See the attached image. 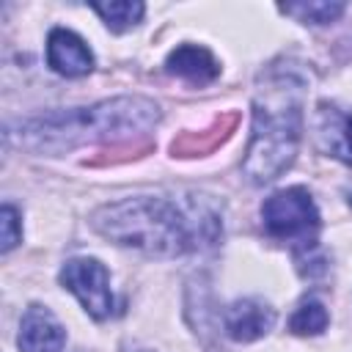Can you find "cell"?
<instances>
[{
    "label": "cell",
    "instance_id": "obj_1",
    "mask_svg": "<svg viewBox=\"0 0 352 352\" xmlns=\"http://www.w3.org/2000/svg\"><path fill=\"white\" fill-rule=\"evenodd\" d=\"M91 226L110 242L151 256H182L212 248L223 234V217L206 195H138L104 204Z\"/></svg>",
    "mask_w": 352,
    "mask_h": 352
},
{
    "label": "cell",
    "instance_id": "obj_2",
    "mask_svg": "<svg viewBox=\"0 0 352 352\" xmlns=\"http://www.w3.org/2000/svg\"><path fill=\"white\" fill-rule=\"evenodd\" d=\"M302 80L297 69L272 66L253 96V135L242 170L250 184L278 179L297 154L302 132Z\"/></svg>",
    "mask_w": 352,
    "mask_h": 352
},
{
    "label": "cell",
    "instance_id": "obj_3",
    "mask_svg": "<svg viewBox=\"0 0 352 352\" xmlns=\"http://www.w3.org/2000/svg\"><path fill=\"white\" fill-rule=\"evenodd\" d=\"M160 107L146 96H116L94 107L60 110L30 118L19 126V143L38 151H63L96 140H121L148 132Z\"/></svg>",
    "mask_w": 352,
    "mask_h": 352
},
{
    "label": "cell",
    "instance_id": "obj_4",
    "mask_svg": "<svg viewBox=\"0 0 352 352\" xmlns=\"http://www.w3.org/2000/svg\"><path fill=\"white\" fill-rule=\"evenodd\" d=\"M261 223L272 239L289 242L297 250H308L316 245L319 209L305 187H286L261 204Z\"/></svg>",
    "mask_w": 352,
    "mask_h": 352
},
{
    "label": "cell",
    "instance_id": "obj_5",
    "mask_svg": "<svg viewBox=\"0 0 352 352\" xmlns=\"http://www.w3.org/2000/svg\"><path fill=\"white\" fill-rule=\"evenodd\" d=\"M60 283L82 302V308L94 319H107L113 314L110 272L99 258H69L60 270Z\"/></svg>",
    "mask_w": 352,
    "mask_h": 352
},
{
    "label": "cell",
    "instance_id": "obj_6",
    "mask_svg": "<svg viewBox=\"0 0 352 352\" xmlns=\"http://www.w3.org/2000/svg\"><path fill=\"white\" fill-rule=\"evenodd\" d=\"M19 352H63L66 330L41 305H30L19 322Z\"/></svg>",
    "mask_w": 352,
    "mask_h": 352
},
{
    "label": "cell",
    "instance_id": "obj_7",
    "mask_svg": "<svg viewBox=\"0 0 352 352\" xmlns=\"http://www.w3.org/2000/svg\"><path fill=\"white\" fill-rule=\"evenodd\" d=\"M47 63L63 77H82L94 69V52L77 33L55 28L47 38Z\"/></svg>",
    "mask_w": 352,
    "mask_h": 352
},
{
    "label": "cell",
    "instance_id": "obj_8",
    "mask_svg": "<svg viewBox=\"0 0 352 352\" xmlns=\"http://www.w3.org/2000/svg\"><path fill=\"white\" fill-rule=\"evenodd\" d=\"M223 322H226V333L234 341H256L272 330L275 311L256 297H245V300H236L234 305H228Z\"/></svg>",
    "mask_w": 352,
    "mask_h": 352
},
{
    "label": "cell",
    "instance_id": "obj_9",
    "mask_svg": "<svg viewBox=\"0 0 352 352\" xmlns=\"http://www.w3.org/2000/svg\"><path fill=\"white\" fill-rule=\"evenodd\" d=\"M316 143L336 160L352 162V113L322 102L316 113Z\"/></svg>",
    "mask_w": 352,
    "mask_h": 352
},
{
    "label": "cell",
    "instance_id": "obj_10",
    "mask_svg": "<svg viewBox=\"0 0 352 352\" xmlns=\"http://www.w3.org/2000/svg\"><path fill=\"white\" fill-rule=\"evenodd\" d=\"M165 69L192 85H204L209 80H214L220 74V63L217 58L206 50V47H198V44H182L176 47L168 60H165Z\"/></svg>",
    "mask_w": 352,
    "mask_h": 352
},
{
    "label": "cell",
    "instance_id": "obj_11",
    "mask_svg": "<svg viewBox=\"0 0 352 352\" xmlns=\"http://www.w3.org/2000/svg\"><path fill=\"white\" fill-rule=\"evenodd\" d=\"M91 8H94V11L102 16V22H104L110 30H116V33L129 30L132 25H138V22L143 19V11H146L143 3H129V0H118V3H94Z\"/></svg>",
    "mask_w": 352,
    "mask_h": 352
},
{
    "label": "cell",
    "instance_id": "obj_12",
    "mask_svg": "<svg viewBox=\"0 0 352 352\" xmlns=\"http://www.w3.org/2000/svg\"><path fill=\"white\" fill-rule=\"evenodd\" d=\"M330 316H327V308L319 302V300H302L297 305V311L292 314L289 319V330L294 336H319L324 327H327Z\"/></svg>",
    "mask_w": 352,
    "mask_h": 352
},
{
    "label": "cell",
    "instance_id": "obj_13",
    "mask_svg": "<svg viewBox=\"0 0 352 352\" xmlns=\"http://www.w3.org/2000/svg\"><path fill=\"white\" fill-rule=\"evenodd\" d=\"M280 11L294 16L297 22H305V25H327L344 14V3H324V0L289 3V6H280Z\"/></svg>",
    "mask_w": 352,
    "mask_h": 352
},
{
    "label": "cell",
    "instance_id": "obj_14",
    "mask_svg": "<svg viewBox=\"0 0 352 352\" xmlns=\"http://www.w3.org/2000/svg\"><path fill=\"white\" fill-rule=\"evenodd\" d=\"M0 220H3V253H8L19 239H22V228H19V212L6 204L3 212H0Z\"/></svg>",
    "mask_w": 352,
    "mask_h": 352
}]
</instances>
